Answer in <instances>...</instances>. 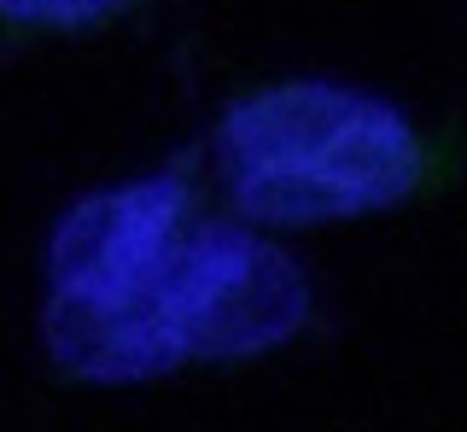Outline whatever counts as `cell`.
<instances>
[{"label": "cell", "mask_w": 467, "mask_h": 432, "mask_svg": "<svg viewBox=\"0 0 467 432\" xmlns=\"http://www.w3.org/2000/svg\"><path fill=\"white\" fill-rule=\"evenodd\" d=\"M234 211L263 228H316L403 205L432 152L398 106L339 82H263L240 94L211 140Z\"/></svg>", "instance_id": "obj_1"}, {"label": "cell", "mask_w": 467, "mask_h": 432, "mask_svg": "<svg viewBox=\"0 0 467 432\" xmlns=\"http://www.w3.org/2000/svg\"><path fill=\"white\" fill-rule=\"evenodd\" d=\"M310 322V281L252 228L199 222L170 263L99 322L47 327L53 363L94 386H135L187 363H240Z\"/></svg>", "instance_id": "obj_2"}, {"label": "cell", "mask_w": 467, "mask_h": 432, "mask_svg": "<svg viewBox=\"0 0 467 432\" xmlns=\"http://www.w3.org/2000/svg\"><path fill=\"white\" fill-rule=\"evenodd\" d=\"M187 228H193V181L182 170H158L77 199L47 246V327L123 310L170 263Z\"/></svg>", "instance_id": "obj_3"}, {"label": "cell", "mask_w": 467, "mask_h": 432, "mask_svg": "<svg viewBox=\"0 0 467 432\" xmlns=\"http://www.w3.org/2000/svg\"><path fill=\"white\" fill-rule=\"evenodd\" d=\"M140 0H0V30L18 36H82L123 18Z\"/></svg>", "instance_id": "obj_4"}]
</instances>
